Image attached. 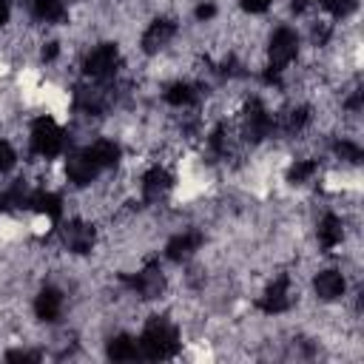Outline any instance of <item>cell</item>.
<instances>
[{
	"label": "cell",
	"mask_w": 364,
	"mask_h": 364,
	"mask_svg": "<svg viewBox=\"0 0 364 364\" xmlns=\"http://www.w3.org/2000/svg\"><path fill=\"white\" fill-rule=\"evenodd\" d=\"M202 245H205V233H202L199 228L176 230V233L168 239V245H165V259H168V262H176V264L191 262V259L202 250Z\"/></svg>",
	"instance_id": "obj_9"
},
{
	"label": "cell",
	"mask_w": 364,
	"mask_h": 364,
	"mask_svg": "<svg viewBox=\"0 0 364 364\" xmlns=\"http://www.w3.org/2000/svg\"><path fill=\"white\" fill-rule=\"evenodd\" d=\"M256 307L264 316H282L293 307V279L287 273H279L276 279L267 282V287L262 290V296L256 299Z\"/></svg>",
	"instance_id": "obj_7"
},
{
	"label": "cell",
	"mask_w": 364,
	"mask_h": 364,
	"mask_svg": "<svg viewBox=\"0 0 364 364\" xmlns=\"http://www.w3.org/2000/svg\"><path fill=\"white\" fill-rule=\"evenodd\" d=\"M65 131L60 128V122L48 114H40L31 128H28V145H31V154L40 156V159H54L57 154H63L65 148Z\"/></svg>",
	"instance_id": "obj_2"
},
{
	"label": "cell",
	"mask_w": 364,
	"mask_h": 364,
	"mask_svg": "<svg viewBox=\"0 0 364 364\" xmlns=\"http://www.w3.org/2000/svg\"><path fill=\"white\" fill-rule=\"evenodd\" d=\"M193 17H196L199 23L213 20V17H216V3H213V0H199L196 9H193Z\"/></svg>",
	"instance_id": "obj_24"
},
{
	"label": "cell",
	"mask_w": 364,
	"mask_h": 364,
	"mask_svg": "<svg viewBox=\"0 0 364 364\" xmlns=\"http://www.w3.org/2000/svg\"><path fill=\"white\" fill-rule=\"evenodd\" d=\"M122 284L131 290V296L145 299V301H154V299H159V296L165 293L168 279H165V273H162L159 262H148V264H145V267H139L136 273L122 276Z\"/></svg>",
	"instance_id": "obj_4"
},
{
	"label": "cell",
	"mask_w": 364,
	"mask_h": 364,
	"mask_svg": "<svg viewBox=\"0 0 364 364\" xmlns=\"http://www.w3.org/2000/svg\"><path fill=\"white\" fill-rule=\"evenodd\" d=\"M119 48L117 43H97L91 51H85L82 57V74L88 80H114L117 68H119Z\"/></svg>",
	"instance_id": "obj_5"
},
{
	"label": "cell",
	"mask_w": 364,
	"mask_h": 364,
	"mask_svg": "<svg viewBox=\"0 0 364 364\" xmlns=\"http://www.w3.org/2000/svg\"><path fill=\"white\" fill-rule=\"evenodd\" d=\"M171 191H173V173L165 165H151L139 176V193H142V202L148 205H159Z\"/></svg>",
	"instance_id": "obj_10"
},
{
	"label": "cell",
	"mask_w": 364,
	"mask_h": 364,
	"mask_svg": "<svg viewBox=\"0 0 364 364\" xmlns=\"http://www.w3.org/2000/svg\"><path fill=\"white\" fill-rule=\"evenodd\" d=\"M313 293H316V299L324 301V304L338 301V299L347 293V279H344V273H341L338 267H324V270H318V273L313 276Z\"/></svg>",
	"instance_id": "obj_11"
},
{
	"label": "cell",
	"mask_w": 364,
	"mask_h": 364,
	"mask_svg": "<svg viewBox=\"0 0 364 364\" xmlns=\"http://www.w3.org/2000/svg\"><path fill=\"white\" fill-rule=\"evenodd\" d=\"M31 310H34V318L51 324V321H57V318L63 316V310H65V293H63L60 287H54V284H46V287L37 290Z\"/></svg>",
	"instance_id": "obj_12"
},
{
	"label": "cell",
	"mask_w": 364,
	"mask_h": 364,
	"mask_svg": "<svg viewBox=\"0 0 364 364\" xmlns=\"http://www.w3.org/2000/svg\"><path fill=\"white\" fill-rule=\"evenodd\" d=\"M321 9H324L330 17L344 20V17H350V14L358 9V0H321Z\"/></svg>",
	"instance_id": "obj_22"
},
{
	"label": "cell",
	"mask_w": 364,
	"mask_h": 364,
	"mask_svg": "<svg viewBox=\"0 0 364 364\" xmlns=\"http://www.w3.org/2000/svg\"><path fill=\"white\" fill-rule=\"evenodd\" d=\"M330 151H333V156L341 162V165H361V159H364V151H361V145L355 142V139H350V136H336L333 139V145H330Z\"/></svg>",
	"instance_id": "obj_21"
},
{
	"label": "cell",
	"mask_w": 364,
	"mask_h": 364,
	"mask_svg": "<svg viewBox=\"0 0 364 364\" xmlns=\"http://www.w3.org/2000/svg\"><path fill=\"white\" fill-rule=\"evenodd\" d=\"M176 34H179L176 20H171V17H156V20H151V23L145 26V31H142V37H139V48H142V54H148V57L162 54V51L173 43Z\"/></svg>",
	"instance_id": "obj_8"
},
{
	"label": "cell",
	"mask_w": 364,
	"mask_h": 364,
	"mask_svg": "<svg viewBox=\"0 0 364 364\" xmlns=\"http://www.w3.org/2000/svg\"><path fill=\"white\" fill-rule=\"evenodd\" d=\"M105 355H108L111 361H134V358H139L142 353H139V341H136L134 336L117 333V336H111V338L105 341Z\"/></svg>",
	"instance_id": "obj_17"
},
{
	"label": "cell",
	"mask_w": 364,
	"mask_h": 364,
	"mask_svg": "<svg viewBox=\"0 0 364 364\" xmlns=\"http://www.w3.org/2000/svg\"><path fill=\"white\" fill-rule=\"evenodd\" d=\"M57 236H60V245L63 250L68 253H77V256H85L94 250V242H97V228L88 222V219H68L57 228Z\"/></svg>",
	"instance_id": "obj_6"
},
{
	"label": "cell",
	"mask_w": 364,
	"mask_h": 364,
	"mask_svg": "<svg viewBox=\"0 0 364 364\" xmlns=\"http://www.w3.org/2000/svg\"><path fill=\"white\" fill-rule=\"evenodd\" d=\"M65 0H31V17L46 26H57L65 20Z\"/></svg>",
	"instance_id": "obj_20"
},
{
	"label": "cell",
	"mask_w": 364,
	"mask_h": 364,
	"mask_svg": "<svg viewBox=\"0 0 364 364\" xmlns=\"http://www.w3.org/2000/svg\"><path fill=\"white\" fill-rule=\"evenodd\" d=\"M85 156L100 168V171H108V168H117L119 165V156H122V148L117 139H108V136H100L88 145H82Z\"/></svg>",
	"instance_id": "obj_15"
},
{
	"label": "cell",
	"mask_w": 364,
	"mask_h": 364,
	"mask_svg": "<svg viewBox=\"0 0 364 364\" xmlns=\"http://www.w3.org/2000/svg\"><path fill=\"white\" fill-rule=\"evenodd\" d=\"M97 176H100V168L85 156L82 148H77V151H71L65 156V179L74 188H91Z\"/></svg>",
	"instance_id": "obj_14"
},
{
	"label": "cell",
	"mask_w": 364,
	"mask_h": 364,
	"mask_svg": "<svg viewBox=\"0 0 364 364\" xmlns=\"http://www.w3.org/2000/svg\"><path fill=\"white\" fill-rule=\"evenodd\" d=\"M14 165H17V151H14V145L0 136V173H9Z\"/></svg>",
	"instance_id": "obj_23"
},
{
	"label": "cell",
	"mask_w": 364,
	"mask_h": 364,
	"mask_svg": "<svg viewBox=\"0 0 364 364\" xmlns=\"http://www.w3.org/2000/svg\"><path fill=\"white\" fill-rule=\"evenodd\" d=\"M60 51H63V46H60L57 40H46V43H40V60H43V63H54V60L60 57Z\"/></svg>",
	"instance_id": "obj_25"
},
{
	"label": "cell",
	"mask_w": 364,
	"mask_h": 364,
	"mask_svg": "<svg viewBox=\"0 0 364 364\" xmlns=\"http://www.w3.org/2000/svg\"><path fill=\"white\" fill-rule=\"evenodd\" d=\"M139 341V353L145 358H171L179 353L182 341H179V327L165 318V316H151L142 327V336L136 338Z\"/></svg>",
	"instance_id": "obj_1"
},
{
	"label": "cell",
	"mask_w": 364,
	"mask_h": 364,
	"mask_svg": "<svg viewBox=\"0 0 364 364\" xmlns=\"http://www.w3.org/2000/svg\"><path fill=\"white\" fill-rule=\"evenodd\" d=\"M273 6V0H239V9L245 14H264Z\"/></svg>",
	"instance_id": "obj_26"
},
{
	"label": "cell",
	"mask_w": 364,
	"mask_h": 364,
	"mask_svg": "<svg viewBox=\"0 0 364 364\" xmlns=\"http://www.w3.org/2000/svg\"><path fill=\"white\" fill-rule=\"evenodd\" d=\"M6 361H40V353H34V350H9Z\"/></svg>",
	"instance_id": "obj_27"
},
{
	"label": "cell",
	"mask_w": 364,
	"mask_h": 364,
	"mask_svg": "<svg viewBox=\"0 0 364 364\" xmlns=\"http://www.w3.org/2000/svg\"><path fill=\"white\" fill-rule=\"evenodd\" d=\"M299 57V34L290 26H279L267 37V68L276 74H284Z\"/></svg>",
	"instance_id": "obj_3"
},
{
	"label": "cell",
	"mask_w": 364,
	"mask_h": 364,
	"mask_svg": "<svg viewBox=\"0 0 364 364\" xmlns=\"http://www.w3.org/2000/svg\"><path fill=\"white\" fill-rule=\"evenodd\" d=\"M11 20V3L9 0H0V28Z\"/></svg>",
	"instance_id": "obj_28"
},
{
	"label": "cell",
	"mask_w": 364,
	"mask_h": 364,
	"mask_svg": "<svg viewBox=\"0 0 364 364\" xmlns=\"http://www.w3.org/2000/svg\"><path fill=\"white\" fill-rule=\"evenodd\" d=\"M344 233H347L344 230V219L338 213H333V210H327L316 225V242H318L321 250H336L344 242Z\"/></svg>",
	"instance_id": "obj_16"
},
{
	"label": "cell",
	"mask_w": 364,
	"mask_h": 364,
	"mask_svg": "<svg viewBox=\"0 0 364 364\" xmlns=\"http://www.w3.org/2000/svg\"><path fill=\"white\" fill-rule=\"evenodd\" d=\"M31 210L46 216V219H60L63 216V196L48 191V188H34L31 193Z\"/></svg>",
	"instance_id": "obj_18"
},
{
	"label": "cell",
	"mask_w": 364,
	"mask_h": 364,
	"mask_svg": "<svg viewBox=\"0 0 364 364\" xmlns=\"http://www.w3.org/2000/svg\"><path fill=\"white\" fill-rule=\"evenodd\" d=\"M199 94H202V82H193V80H173L162 88V102L171 105V108H193L199 102Z\"/></svg>",
	"instance_id": "obj_13"
},
{
	"label": "cell",
	"mask_w": 364,
	"mask_h": 364,
	"mask_svg": "<svg viewBox=\"0 0 364 364\" xmlns=\"http://www.w3.org/2000/svg\"><path fill=\"white\" fill-rule=\"evenodd\" d=\"M318 171H321V165H318V159H313V156H299V159H293L290 165H287V171H284V179L290 182V185H307V182H313L316 176H318Z\"/></svg>",
	"instance_id": "obj_19"
}]
</instances>
